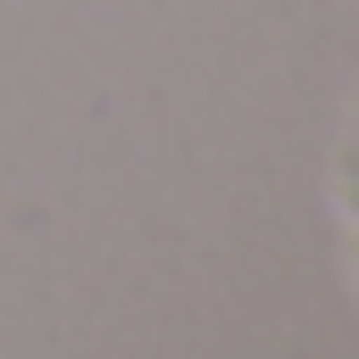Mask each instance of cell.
I'll return each mask as SVG.
<instances>
[{"label":"cell","instance_id":"obj_1","mask_svg":"<svg viewBox=\"0 0 359 359\" xmlns=\"http://www.w3.org/2000/svg\"><path fill=\"white\" fill-rule=\"evenodd\" d=\"M334 201H343V217H351V234H359V142L334 159Z\"/></svg>","mask_w":359,"mask_h":359},{"label":"cell","instance_id":"obj_3","mask_svg":"<svg viewBox=\"0 0 359 359\" xmlns=\"http://www.w3.org/2000/svg\"><path fill=\"white\" fill-rule=\"evenodd\" d=\"M351 142H359V109H351Z\"/></svg>","mask_w":359,"mask_h":359},{"label":"cell","instance_id":"obj_2","mask_svg":"<svg viewBox=\"0 0 359 359\" xmlns=\"http://www.w3.org/2000/svg\"><path fill=\"white\" fill-rule=\"evenodd\" d=\"M351 284H359V234H351Z\"/></svg>","mask_w":359,"mask_h":359}]
</instances>
